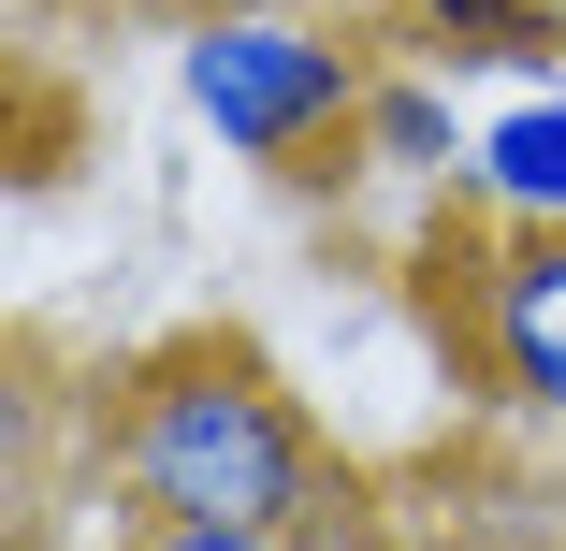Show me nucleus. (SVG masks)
<instances>
[{"mask_svg": "<svg viewBox=\"0 0 566 551\" xmlns=\"http://www.w3.org/2000/svg\"><path fill=\"white\" fill-rule=\"evenodd\" d=\"M87 479L117 494V522H218V537H349V522H378L349 451L291 392V363L248 349V335L132 349L87 406Z\"/></svg>", "mask_w": 566, "mask_h": 551, "instance_id": "nucleus-1", "label": "nucleus"}, {"mask_svg": "<svg viewBox=\"0 0 566 551\" xmlns=\"http://www.w3.org/2000/svg\"><path fill=\"white\" fill-rule=\"evenodd\" d=\"M537 15H566V0H537Z\"/></svg>", "mask_w": 566, "mask_h": 551, "instance_id": "nucleus-7", "label": "nucleus"}, {"mask_svg": "<svg viewBox=\"0 0 566 551\" xmlns=\"http://www.w3.org/2000/svg\"><path fill=\"white\" fill-rule=\"evenodd\" d=\"M175 102L233 146L248 174L276 189H349L364 174V102H378V59L305 15V0H203L175 30Z\"/></svg>", "mask_w": 566, "mask_h": 551, "instance_id": "nucleus-2", "label": "nucleus"}, {"mask_svg": "<svg viewBox=\"0 0 566 551\" xmlns=\"http://www.w3.org/2000/svg\"><path fill=\"white\" fill-rule=\"evenodd\" d=\"M465 203L480 218H566V87H523L465 146Z\"/></svg>", "mask_w": 566, "mask_h": 551, "instance_id": "nucleus-4", "label": "nucleus"}, {"mask_svg": "<svg viewBox=\"0 0 566 551\" xmlns=\"http://www.w3.org/2000/svg\"><path fill=\"white\" fill-rule=\"evenodd\" d=\"M407 319L480 421L566 451V218H436L407 247Z\"/></svg>", "mask_w": 566, "mask_h": 551, "instance_id": "nucleus-3", "label": "nucleus"}, {"mask_svg": "<svg viewBox=\"0 0 566 551\" xmlns=\"http://www.w3.org/2000/svg\"><path fill=\"white\" fill-rule=\"evenodd\" d=\"M117 551H392L378 522H349V537H218V522H132Z\"/></svg>", "mask_w": 566, "mask_h": 551, "instance_id": "nucleus-6", "label": "nucleus"}, {"mask_svg": "<svg viewBox=\"0 0 566 551\" xmlns=\"http://www.w3.org/2000/svg\"><path fill=\"white\" fill-rule=\"evenodd\" d=\"M465 117H450V87L436 73H378L364 102V174H421V189H465Z\"/></svg>", "mask_w": 566, "mask_h": 551, "instance_id": "nucleus-5", "label": "nucleus"}]
</instances>
